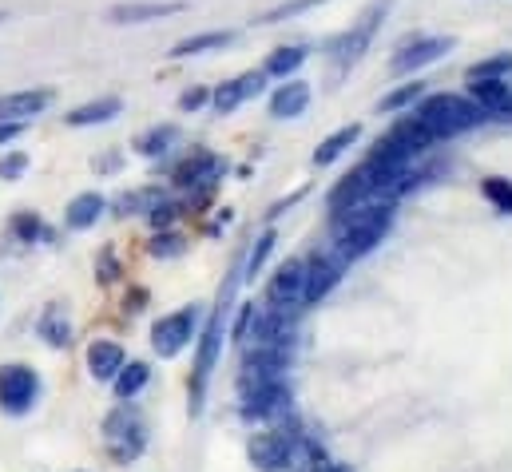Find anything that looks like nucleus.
I'll return each mask as SVG.
<instances>
[{"instance_id":"obj_33","label":"nucleus","mask_w":512,"mask_h":472,"mask_svg":"<svg viewBox=\"0 0 512 472\" xmlns=\"http://www.w3.org/2000/svg\"><path fill=\"white\" fill-rule=\"evenodd\" d=\"M187 235L183 231H175V227H163V231H155L151 242H147V254L151 258H159V262H167V258H183L187 254Z\"/></svg>"},{"instance_id":"obj_44","label":"nucleus","mask_w":512,"mask_h":472,"mask_svg":"<svg viewBox=\"0 0 512 472\" xmlns=\"http://www.w3.org/2000/svg\"><path fill=\"white\" fill-rule=\"evenodd\" d=\"M143 306H147V290H143V286L128 290V298H124V314H139Z\"/></svg>"},{"instance_id":"obj_39","label":"nucleus","mask_w":512,"mask_h":472,"mask_svg":"<svg viewBox=\"0 0 512 472\" xmlns=\"http://www.w3.org/2000/svg\"><path fill=\"white\" fill-rule=\"evenodd\" d=\"M28 167H32V155L20 151V147H12V151L0 155V179H4V183H20V179L28 175Z\"/></svg>"},{"instance_id":"obj_24","label":"nucleus","mask_w":512,"mask_h":472,"mask_svg":"<svg viewBox=\"0 0 512 472\" xmlns=\"http://www.w3.org/2000/svg\"><path fill=\"white\" fill-rule=\"evenodd\" d=\"M310 44H278L266 60H262V72L278 84V80H290V76H298L302 68H306V60H310Z\"/></svg>"},{"instance_id":"obj_46","label":"nucleus","mask_w":512,"mask_h":472,"mask_svg":"<svg viewBox=\"0 0 512 472\" xmlns=\"http://www.w3.org/2000/svg\"><path fill=\"white\" fill-rule=\"evenodd\" d=\"M306 472H350V465H342V461H322V465H314V469H306Z\"/></svg>"},{"instance_id":"obj_9","label":"nucleus","mask_w":512,"mask_h":472,"mask_svg":"<svg viewBox=\"0 0 512 472\" xmlns=\"http://www.w3.org/2000/svg\"><path fill=\"white\" fill-rule=\"evenodd\" d=\"M36 401H40V373L24 361L0 365V409L8 417H24L36 409Z\"/></svg>"},{"instance_id":"obj_35","label":"nucleus","mask_w":512,"mask_h":472,"mask_svg":"<svg viewBox=\"0 0 512 472\" xmlns=\"http://www.w3.org/2000/svg\"><path fill=\"white\" fill-rule=\"evenodd\" d=\"M179 215H187L183 199H179V195H167V191H163V195H159V199H155V203L147 207V215H143V219L151 223V231H163V227H175V219H179Z\"/></svg>"},{"instance_id":"obj_10","label":"nucleus","mask_w":512,"mask_h":472,"mask_svg":"<svg viewBox=\"0 0 512 472\" xmlns=\"http://www.w3.org/2000/svg\"><path fill=\"white\" fill-rule=\"evenodd\" d=\"M350 266L330 250V246H322V250H314L310 258H306V286H302V310H310V306H318V302H326L330 298V290L342 282V274H346Z\"/></svg>"},{"instance_id":"obj_13","label":"nucleus","mask_w":512,"mask_h":472,"mask_svg":"<svg viewBox=\"0 0 512 472\" xmlns=\"http://www.w3.org/2000/svg\"><path fill=\"white\" fill-rule=\"evenodd\" d=\"M294 433H298V429H286V425H266L262 433H255L251 445H247L251 465H255L258 472H286Z\"/></svg>"},{"instance_id":"obj_7","label":"nucleus","mask_w":512,"mask_h":472,"mask_svg":"<svg viewBox=\"0 0 512 472\" xmlns=\"http://www.w3.org/2000/svg\"><path fill=\"white\" fill-rule=\"evenodd\" d=\"M203 318H207V310H203L199 302H191V306H183V310H175V314H163V318L151 326V350L163 357V361L179 357L191 342H199Z\"/></svg>"},{"instance_id":"obj_6","label":"nucleus","mask_w":512,"mask_h":472,"mask_svg":"<svg viewBox=\"0 0 512 472\" xmlns=\"http://www.w3.org/2000/svg\"><path fill=\"white\" fill-rule=\"evenodd\" d=\"M143 449H147V421L131 401H120L104 417V453L112 457V465L124 469L143 457Z\"/></svg>"},{"instance_id":"obj_8","label":"nucleus","mask_w":512,"mask_h":472,"mask_svg":"<svg viewBox=\"0 0 512 472\" xmlns=\"http://www.w3.org/2000/svg\"><path fill=\"white\" fill-rule=\"evenodd\" d=\"M453 48H457L453 36H421V32H413V36H405V40L397 44V52L389 56V72L409 80V76H417L421 68L441 64Z\"/></svg>"},{"instance_id":"obj_34","label":"nucleus","mask_w":512,"mask_h":472,"mask_svg":"<svg viewBox=\"0 0 512 472\" xmlns=\"http://www.w3.org/2000/svg\"><path fill=\"white\" fill-rule=\"evenodd\" d=\"M8 235L16 238V242H24V246H32V242H40V238H52V231L44 227V219H40L36 211H16V215L8 219Z\"/></svg>"},{"instance_id":"obj_43","label":"nucleus","mask_w":512,"mask_h":472,"mask_svg":"<svg viewBox=\"0 0 512 472\" xmlns=\"http://www.w3.org/2000/svg\"><path fill=\"white\" fill-rule=\"evenodd\" d=\"M24 131H28V123H8V119H0V147L16 143V139H20Z\"/></svg>"},{"instance_id":"obj_2","label":"nucleus","mask_w":512,"mask_h":472,"mask_svg":"<svg viewBox=\"0 0 512 472\" xmlns=\"http://www.w3.org/2000/svg\"><path fill=\"white\" fill-rule=\"evenodd\" d=\"M393 207L389 199H362L346 211H334L330 215V235H326V246L350 266L358 258H366L370 250L382 246V238L389 235L393 227Z\"/></svg>"},{"instance_id":"obj_27","label":"nucleus","mask_w":512,"mask_h":472,"mask_svg":"<svg viewBox=\"0 0 512 472\" xmlns=\"http://www.w3.org/2000/svg\"><path fill=\"white\" fill-rule=\"evenodd\" d=\"M425 92H429V84L417 80V76H409L405 84H397L393 92H385L382 100H378V116H401V112H409Z\"/></svg>"},{"instance_id":"obj_45","label":"nucleus","mask_w":512,"mask_h":472,"mask_svg":"<svg viewBox=\"0 0 512 472\" xmlns=\"http://www.w3.org/2000/svg\"><path fill=\"white\" fill-rule=\"evenodd\" d=\"M302 199H306V191H294V195H290V199H278V203H274V207H270V211H266V219H270V223H274V219H278V215H282V211H290V207H294V203H302Z\"/></svg>"},{"instance_id":"obj_23","label":"nucleus","mask_w":512,"mask_h":472,"mask_svg":"<svg viewBox=\"0 0 512 472\" xmlns=\"http://www.w3.org/2000/svg\"><path fill=\"white\" fill-rule=\"evenodd\" d=\"M235 44V32L227 28H215V32H195V36H183L171 44L167 60H191V56H207V52H223Z\"/></svg>"},{"instance_id":"obj_29","label":"nucleus","mask_w":512,"mask_h":472,"mask_svg":"<svg viewBox=\"0 0 512 472\" xmlns=\"http://www.w3.org/2000/svg\"><path fill=\"white\" fill-rule=\"evenodd\" d=\"M147 381H151V365L147 361H124V369L112 377V393L120 401H131V397H139L147 389Z\"/></svg>"},{"instance_id":"obj_25","label":"nucleus","mask_w":512,"mask_h":472,"mask_svg":"<svg viewBox=\"0 0 512 472\" xmlns=\"http://www.w3.org/2000/svg\"><path fill=\"white\" fill-rule=\"evenodd\" d=\"M108 211V199L100 191H80L68 207H64V227L68 231H92Z\"/></svg>"},{"instance_id":"obj_31","label":"nucleus","mask_w":512,"mask_h":472,"mask_svg":"<svg viewBox=\"0 0 512 472\" xmlns=\"http://www.w3.org/2000/svg\"><path fill=\"white\" fill-rule=\"evenodd\" d=\"M326 461V449L314 441V437H306V433H294V441H290V472H306L314 469V465H322Z\"/></svg>"},{"instance_id":"obj_3","label":"nucleus","mask_w":512,"mask_h":472,"mask_svg":"<svg viewBox=\"0 0 512 472\" xmlns=\"http://www.w3.org/2000/svg\"><path fill=\"white\" fill-rule=\"evenodd\" d=\"M389 8H393V0H370V4L358 12V20H350V28L338 32V36L326 44L322 56H326V64L334 68V76H346V72H354V68L366 60V52L374 48V40H378V32H382Z\"/></svg>"},{"instance_id":"obj_32","label":"nucleus","mask_w":512,"mask_h":472,"mask_svg":"<svg viewBox=\"0 0 512 472\" xmlns=\"http://www.w3.org/2000/svg\"><path fill=\"white\" fill-rule=\"evenodd\" d=\"M258 322H262V306L258 302H243V306H235V318H231V338H235V346H251L258 334Z\"/></svg>"},{"instance_id":"obj_1","label":"nucleus","mask_w":512,"mask_h":472,"mask_svg":"<svg viewBox=\"0 0 512 472\" xmlns=\"http://www.w3.org/2000/svg\"><path fill=\"white\" fill-rule=\"evenodd\" d=\"M239 282H243V266H235L223 286H219V298L215 306L207 310L203 318V330H199V350H195V369H191V417L203 413V401H207V385L219 369V357H223V338L231 330V314H235V294H239Z\"/></svg>"},{"instance_id":"obj_41","label":"nucleus","mask_w":512,"mask_h":472,"mask_svg":"<svg viewBox=\"0 0 512 472\" xmlns=\"http://www.w3.org/2000/svg\"><path fill=\"white\" fill-rule=\"evenodd\" d=\"M124 163H128V159H124V151H120V147H108L104 155H96V159H92L96 175H120V171H124Z\"/></svg>"},{"instance_id":"obj_42","label":"nucleus","mask_w":512,"mask_h":472,"mask_svg":"<svg viewBox=\"0 0 512 472\" xmlns=\"http://www.w3.org/2000/svg\"><path fill=\"white\" fill-rule=\"evenodd\" d=\"M96 274H100V282H116L124 270H120V262H116V254L112 250H104L100 254V262H96Z\"/></svg>"},{"instance_id":"obj_21","label":"nucleus","mask_w":512,"mask_h":472,"mask_svg":"<svg viewBox=\"0 0 512 472\" xmlns=\"http://www.w3.org/2000/svg\"><path fill=\"white\" fill-rule=\"evenodd\" d=\"M36 334L44 338V346L52 350H68L72 346V314L64 302H48L36 318Z\"/></svg>"},{"instance_id":"obj_28","label":"nucleus","mask_w":512,"mask_h":472,"mask_svg":"<svg viewBox=\"0 0 512 472\" xmlns=\"http://www.w3.org/2000/svg\"><path fill=\"white\" fill-rule=\"evenodd\" d=\"M159 195H163V187H159V183H151V187H135V191H124V195L108 199V211H112V215H120V219L147 215V207H151Z\"/></svg>"},{"instance_id":"obj_12","label":"nucleus","mask_w":512,"mask_h":472,"mask_svg":"<svg viewBox=\"0 0 512 472\" xmlns=\"http://www.w3.org/2000/svg\"><path fill=\"white\" fill-rule=\"evenodd\" d=\"M266 84H270V76H266L262 68H251V72H243V76H235V80L215 84V88H211V112H215V116H235L243 104H251V100H258V96L266 92Z\"/></svg>"},{"instance_id":"obj_14","label":"nucleus","mask_w":512,"mask_h":472,"mask_svg":"<svg viewBox=\"0 0 512 472\" xmlns=\"http://www.w3.org/2000/svg\"><path fill=\"white\" fill-rule=\"evenodd\" d=\"M187 12L183 0H120L104 12L108 24L116 28H128V24H151V20H167V16H179Z\"/></svg>"},{"instance_id":"obj_4","label":"nucleus","mask_w":512,"mask_h":472,"mask_svg":"<svg viewBox=\"0 0 512 472\" xmlns=\"http://www.w3.org/2000/svg\"><path fill=\"white\" fill-rule=\"evenodd\" d=\"M231 171V163L223 155H215L211 147H191L175 167H171V187L183 195V207L191 215V207H203L215 199L223 175Z\"/></svg>"},{"instance_id":"obj_26","label":"nucleus","mask_w":512,"mask_h":472,"mask_svg":"<svg viewBox=\"0 0 512 472\" xmlns=\"http://www.w3.org/2000/svg\"><path fill=\"white\" fill-rule=\"evenodd\" d=\"M358 139H362V123H342L338 131H330V135L314 147V155H310V159H314V167H330V163H338V159H342Z\"/></svg>"},{"instance_id":"obj_40","label":"nucleus","mask_w":512,"mask_h":472,"mask_svg":"<svg viewBox=\"0 0 512 472\" xmlns=\"http://www.w3.org/2000/svg\"><path fill=\"white\" fill-rule=\"evenodd\" d=\"M203 108H211V88H207V84H191V88L179 92V112H183V116H195V112H203Z\"/></svg>"},{"instance_id":"obj_37","label":"nucleus","mask_w":512,"mask_h":472,"mask_svg":"<svg viewBox=\"0 0 512 472\" xmlns=\"http://www.w3.org/2000/svg\"><path fill=\"white\" fill-rule=\"evenodd\" d=\"M481 195H485V203L493 211L512 215V179H505V175H485L481 179Z\"/></svg>"},{"instance_id":"obj_30","label":"nucleus","mask_w":512,"mask_h":472,"mask_svg":"<svg viewBox=\"0 0 512 472\" xmlns=\"http://www.w3.org/2000/svg\"><path fill=\"white\" fill-rule=\"evenodd\" d=\"M322 4H330V0H282V4H274V8H266L262 16H255L251 24H255V28H270V24H282V20H294V16H306V12H314V8H322Z\"/></svg>"},{"instance_id":"obj_11","label":"nucleus","mask_w":512,"mask_h":472,"mask_svg":"<svg viewBox=\"0 0 512 472\" xmlns=\"http://www.w3.org/2000/svg\"><path fill=\"white\" fill-rule=\"evenodd\" d=\"M302 286H306V258H286L270 282H266V310H302Z\"/></svg>"},{"instance_id":"obj_5","label":"nucleus","mask_w":512,"mask_h":472,"mask_svg":"<svg viewBox=\"0 0 512 472\" xmlns=\"http://www.w3.org/2000/svg\"><path fill=\"white\" fill-rule=\"evenodd\" d=\"M409 112L437 135V143L441 139H457V135L473 131V127H481L489 119L465 92H425Z\"/></svg>"},{"instance_id":"obj_17","label":"nucleus","mask_w":512,"mask_h":472,"mask_svg":"<svg viewBox=\"0 0 512 472\" xmlns=\"http://www.w3.org/2000/svg\"><path fill=\"white\" fill-rule=\"evenodd\" d=\"M465 96L485 116H512V80H505V76H477L465 84Z\"/></svg>"},{"instance_id":"obj_22","label":"nucleus","mask_w":512,"mask_h":472,"mask_svg":"<svg viewBox=\"0 0 512 472\" xmlns=\"http://www.w3.org/2000/svg\"><path fill=\"white\" fill-rule=\"evenodd\" d=\"M84 361H88V373H92V381H108V385H112V377H116V373L124 369L128 354H124V346H120V342L96 338V342L88 346Z\"/></svg>"},{"instance_id":"obj_20","label":"nucleus","mask_w":512,"mask_h":472,"mask_svg":"<svg viewBox=\"0 0 512 472\" xmlns=\"http://www.w3.org/2000/svg\"><path fill=\"white\" fill-rule=\"evenodd\" d=\"M120 116H124V100H120V96H96V100H88V104L72 108V112L64 116V123H68V127H76V131H84V127L116 123Z\"/></svg>"},{"instance_id":"obj_15","label":"nucleus","mask_w":512,"mask_h":472,"mask_svg":"<svg viewBox=\"0 0 512 472\" xmlns=\"http://www.w3.org/2000/svg\"><path fill=\"white\" fill-rule=\"evenodd\" d=\"M310 100H314L310 80L290 76V80H278V84H274L266 108H270V119H302L306 116V108H310Z\"/></svg>"},{"instance_id":"obj_19","label":"nucleus","mask_w":512,"mask_h":472,"mask_svg":"<svg viewBox=\"0 0 512 472\" xmlns=\"http://www.w3.org/2000/svg\"><path fill=\"white\" fill-rule=\"evenodd\" d=\"M179 143H183L179 123H151V127H143V131L131 139V151L143 155V159H167Z\"/></svg>"},{"instance_id":"obj_18","label":"nucleus","mask_w":512,"mask_h":472,"mask_svg":"<svg viewBox=\"0 0 512 472\" xmlns=\"http://www.w3.org/2000/svg\"><path fill=\"white\" fill-rule=\"evenodd\" d=\"M405 155H413V159H421L425 151H433L437 147V135L421 123V119L413 116V112H401V116H393V123H389V131H385Z\"/></svg>"},{"instance_id":"obj_16","label":"nucleus","mask_w":512,"mask_h":472,"mask_svg":"<svg viewBox=\"0 0 512 472\" xmlns=\"http://www.w3.org/2000/svg\"><path fill=\"white\" fill-rule=\"evenodd\" d=\"M56 104L52 88H20V92H4L0 96V119L8 123H32Z\"/></svg>"},{"instance_id":"obj_36","label":"nucleus","mask_w":512,"mask_h":472,"mask_svg":"<svg viewBox=\"0 0 512 472\" xmlns=\"http://www.w3.org/2000/svg\"><path fill=\"white\" fill-rule=\"evenodd\" d=\"M274 242H278V231H274V227H266V231L255 238V246H251L247 258H243V278H247V282H255L258 274H262L266 258L274 254Z\"/></svg>"},{"instance_id":"obj_47","label":"nucleus","mask_w":512,"mask_h":472,"mask_svg":"<svg viewBox=\"0 0 512 472\" xmlns=\"http://www.w3.org/2000/svg\"><path fill=\"white\" fill-rule=\"evenodd\" d=\"M0 20H8V16H4V12H0Z\"/></svg>"},{"instance_id":"obj_38","label":"nucleus","mask_w":512,"mask_h":472,"mask_svg":"<svg viewBox=\"0 0 512 472\" xmlns=\"http://www.w3.org/2000/svg\"><path fill=\"white\" fill-rule=\"evenodd\" d=\"M477 76H505V80H512V52H493V56L477 60L465 72V80H477Z\"/></svg>"}]
</instances>
